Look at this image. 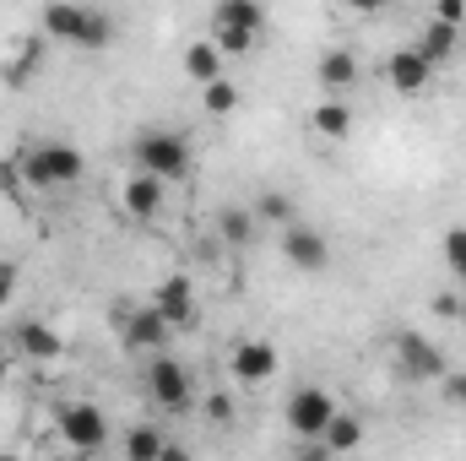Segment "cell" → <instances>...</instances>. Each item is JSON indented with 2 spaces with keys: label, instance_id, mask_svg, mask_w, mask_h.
<instances>
[{
  "label": "cell",
  "instance_id": "obj_11",
  "mask_svg": "<svg viewBox=\"0 0 466 461\" xmlns=\"http://www.w3.org/2000/svg\"><path fill=\"white\" fill-rule=\"evenodd\" d=\"M233 380H238V385H266V380H277V347L266 343V337L233 343Z\"/></svg>",
  "mask_w": 466,
  "mask_h": 461
},
{
  "label": "cell",
  "instance_id": "obj_33",
  "mask_svg": "<svg viewBox=\"0 0 466 461\" xmlns=\"http://www.w3.org/2000/svg\"><path fill=\"white\" fill-rule=\"evenodd\" d=\"M293 461H337V456H331V451H326L320 440H304V446L293 451Z\"/></svg>",
  "mask_w": 466,
  "mask_h": 461
},
{
  "label": "cell",
  "instance_id": "obj_4",
  "mask_svg": "<svg viewBox=\"0 0 466 461\" xmlns=\"http://www.w3.org/2000/svg\"><path fill=\"white\" fill-rule=\"evenodd\" d=\"M141 391H147L163 413H190V402H196V374H190L179 358L157 353V358L147 364V374H141Z\"/></svg>",
  "mask_w": 466,
  "mask_h": 461
},
{
  "label": "cell",
  "instance_id": "obj_10",
  "mask_svg": "<svg viewBox=\"0 0 466 461\" xmlns=\"http://www.w3.org/2000/svg\"><path fill=\"white\" fill-rule=\"evenodd\" d=\"M282 261H288L293 271H326V266H331V239L320 229L293 223V229H282Z\"/></svg>",
  "mask_w": 466,
  "mask_h": 461
},
{
  "label": "cell",
  "instance_id": "obj_2",
  "mask_svg": "<svg viewBox=\"0 0 466 461\" xmlns=\"http://www.w3.org/2000/svg\"><path fill=\"white\" fill-rule=\"evenodd\" d=\"M130 152H136V174H152V179H163V185L185 179V174H190V163H196V147H190L179 130H163V125L141 130Z\"/></svg>",
  "mask_w": 466,
  "mask_h": 461
},
{
  "label": "cell",
  "instance_id": "obj_3",
  "mask_svg": "<svg viewBox=\"0 0 466 461\" xmlns=\"http://www.w3.org/2000/svg\"><path fill=\"white\" fill-rule=\"evenodd\" d=\"M16 163H22V185H33V190H60V185H76L87 174V158L71 141H38Z\"/></svg>",
  "mask_w": 466,
  "mask_h": 461
},
{
  "label": "cell",
  "instance_id": "obj_21",
  "mask_svg": "<svg viewBox=\"0 0 466 461\" xmlns=\"http://www.w3.org/2000/svg\"><path fill=\"white\" fill-rule=\"evenodd\" d=\"M168 451V435L157 429V424H136V429H125V461H157Z\"/></svg>",
  "mask_w": 466,
  "mask_h": 461
},
{
  "label": "cell",
  "instance_id": "obj_15",
  "mask_svg": "<svg viewBox=\"0 0 466 461\" xmlns=\"http://www.w3.org/2000/svg\"><path fill=\"white\" fill-rule=\"evenodd\" d=\"M119 201H125V212H130L136 223H152V218L163 212V179H152V174H130Z\"/></svg>",
  "mask_w": 466,
  "mask_h": 461
},
{
  "label": "cell",
  "instance_id": "obj_9",
  "mask_svg": "<svg viewBox=\"0 0 466 461\" xmlns=\"http://www.w3.org/2000/svg\"><path fill=\"white\" fill-rule=\"evenodd\" d=\"M147 304H152L174 332H190V326L201 321V310H196V288H190V277H185V271L163 277V282H157V293H152Z\"/></svg>",
  "mask_w": 466,
  "mask_h": 461
},
{
  "label": "cell",
  "instance_id": "obj_32",
  "mask_svg": "<svg viewBox=\"0 0 466 461\" xmlns=\"http://www.w3.org/2000/svg\"><path fill=\"white\" fill-rule=\"evenodd\" d=\"M22 185V163L16 158H0V190H16Z\"/></svg>",
  "mask_w": 466,
  "mask_h": 461
},
{
  "label": "cell",
  "instance_id": "obj_7",
  "mask_svg": "<svg viewBox=\"0 0 466 461\" xmlns=\"http://www.w3.org/2000/svg\"><path fill=\"white\" fill-rule=\"evenodd\" d=\"M396 369L407 374V380H445L451 374V364H445V347L434 343V337H423V332H396Z\"/></svg>",
  "mask_w": 466,
  "mask_h": 461
},
{
  "label": "cell",
  "instance_id": "obj_26",
  "mask_svg": "<svg viewBox=\"0 0 466 461\" xmlns=\"http://www.w3.org/2000/svg\"><path fill=\"white\" fill-rule=\"evenodd\" d=\"M429 310H434L440 321H461V315H466V299H461V293H451V288H440V293L429 299Z\"/></svg>",
  "mask_w": 466,
  "mask_h": 461
},
{
  "label": "cell",
  "instance_id": "obj_1",
  "mask_svg": "<svg viewBox=\"0 0 466 461\" xmlns=\"http://www.w3.org/2000/svg\"><path fill=\"white\" fill-rule=\"evenodd\" d=\"M38 27H44V38L71 44V49H109L119 33V22L98 5H44Z\"/></svg>",
  "mask_w": 466,
  "mask_h": 461
},
{
  "label": "cell",
  "instance_id": "obj_30",
  "mask_svg": "<svg viewBox=\"0 0 466 461\" xmlns=\"http://www.w3.org/2000/svg\"><path fill=\"white\" fill-rule=\"evenodd\" d=\"M16 282H22V271H16V261H0V310L16 299Z\"/></svg>",
  "mask_w": 466,
  "mask_h": 461
},
{
  "label": "cell",
  "instance_id": "obj_22",
  "mask_svg": "<svg viewBox=\"0 0 466 461\" xmlns=\"http://www.w3.org/2000/svg\"><path fill=\"white\" fill-rule=\"evenodd\" d=\"M309 125H315L320 136L342 141V136H352V109L342 104V98H320V104H315V115H309Z\"/></svg>",
  "mask_w": 466,
  "mask_h": 461
},
{
  "label": "cell",
  "instance_id": "obj_29",
  "mask_svg": "<svg viewBox=\"0 0 466 461\" xmlns=\"http://www.w3.org/2000/svg\"><path fill=\"white\" fill-rule=\"evenodd\" d=\"M233 413H238V407H233L228 391H212V396H207V418H212V424H233Z\"/></svg>",
  "mask_w": 466,
  "mask_h": 461
},
{
  "label": "cell",
  "instance_id": "obj_14",
  "mask_svg": "<svg viewBox=\"0 0 466 461\" xmlns=\"http://www.w3.org/2000/svg\"><path fill=\"white\" fill-rule=\"evenodd\" d=\"M212 27L218 33H238V38H260L266 33V5H255V0H223L212 11Z\"/></svg>",
  "mask_w": 466,
  "mask_h": 461
},
{
  "label": "cell",
  "instance_id": "obj_31",
  "mask_svg": "<svg viewBox=\"0 0 466 461\" xmlns=\"http://www.w3.org/2000/svg\"><path fill=\"white\" fill-rule=\"evenodd\" d=\"M434 22H445V27H461V22H466V5H461V0H440V5H434Z\"/></svg>",
  "mask_w": 466,
  "mask_h": 461
},
{
  "label": "cell",
  "instance_id": "obj_23",
  "mask_svg": "<svg viewBox=\"0 0 466 461\" xmlns=\"http://www.w3.org/2000/svg\"><path fill=\"white\" fill-rule=\"evenodd\" d=\"M218 239L233 244V250H244V244L255 239V212H249V207H223V212H218Z\"/></svg>",
  "mask_w": 466,
  "mask_h": 461
},
{
  "label": "cell",
  "instance_id": "obj_6",
  "mask_svg": "<svg viewBox=\"0 0 466 461\" xmlns=\"http://www.w3.org/2000/svg\"><path fill=\"white\" fill-rule=\"evenodd\" d=\"M119 343H125V353H152L157 358L174 343V326L152 304H119Z\"/></svg>",
  "mask_w": 466,
  "mask_h": 461
},
{
  "label": "cell",
  "instance_id": "obj_28",
  "mask_svg": "<svg viewBox=\"0 0 466 461\" xmlns=\"http://www.w3.org/2000/svg\"><path fill=\"white\" fill-rule=\"evenodd\" d=\"M440 396H445L451 407H461V413H466V369H451V374L440 380Z\"/></svg>",
  "mask_w": 466,
  "mask_h": 461
},
{
  "label": "cell",
  "instance_id": "obj_13",
  "mask_svg": "<svg viewBox=\"0 0 466 461\" xmlns=\"http://www.w3.org/2000/svg\"><path fill=\"white\" fill-rule=\"evenodd\" d=\"M11 347H16L22 358H33V364H55V358L66 353V337H60L49 321H16Z\"/></svg>",
  "mask_w": 466,
  "mask_h": 461
},
{
  "label": "cell",
  "instance_id": "obj_5",
  "mask_svg": "<svg viewBox=\"0 0 466 461\" xmlns=\"http://www.w3.org/2000/svg\"><path fill=\"white\" fill-rule=\"evenodd\" d=\"M337 413H342V407H337V396H331L326 385H299V391L288 396V413H282V418H288L293 440L304 446V440H320Z\"/></svg>",
  "mask_w": 466,
  "mask_h": 461
},
{
  "label": "cell",
  "instance_id": "obj_20",
  "mask_svg": "<svg viewBox=\"0 0 466 461\" xmlns=\"http://www.w3.org/2000/svg\"><path fill=\"white\" fill-rule=\"evenodd\" d=\"M185 77L201 82V87L223 82V55H218V44H190V49H185Z\"/></svg>",
  "mask_w": 466,
  "mask_h": 461
},
{
  "label": "cell",
  "instance_id": "obj_24",
  "mask_svg": "<svg viewBox=\"0 0 466 461\" xmlns=\"http://www.w3.org/2000/svg\"><path fill=\"white\" fill-rule=\"evenodd\" d=\"M44 49H49V38H44V33H38V38H22V55H16V60H5V82H11V87H27V77L38 71Z\"/></svg>",
  "mask_w": 466,
  "mask_h": 461
},
{
  "label": "cell",
  "instance_id": "obj_27",
  "mask_svg": "<svg viewBox=\"0 0 466 461\" xmlns=\"http://www.w3.org/2000/svg\"><path fill=\"white\" fill-rule=\"evenodd\" d=\"M445 261H451V271L466 282V229H451V233H445Z\"/></svg>",
  "mask_w": 466,
  "mask_h": 461
},
{
  "label": "cell",
  "instance_id": "obj_34",
  "mask_svg": "<svg viewBox=\"0 0 466 461\" xmlns=\"http://www.w3.org/2000/svg\"><path fill=\"white\" fill-rule=\"evenodd\" d=\"M157 461H196V456H190L185 446H168V451H163V456H157Z\"/></svg>",
  "mask_w": 466,
  "mask_h": 461
},
{
  "label": "cell",
  "instance_id": "obj_19",
  "mask_svg": "<svg viewBox=\"0 0 466 461\" xmlns=\"http://www.w3.org/2000/svg\"><path fill=\"white\" fill-rule=\"evenodd\" d=\"M249 212H255V223H277V229H293L299 223V201L288 190H260Z\"/></svg>",
  "mask_w": 466,
  "mask_h": 461
},
{
  "label": "cell",
  "instance_id": "obj_37",
  "mask_svg": "<svg viewBox=\"0 0 466 461\" xmlns=\"http://www.w3.org/2000/svg\"><path fill=\"white\" fill-rule=\"evenodd\" d=\"M461 321H466V315H461Z\"/></svg>",
  "mask_w": 466,
  "mask_h": 461
},
{
  "label": "cell",
  "instance_id": "obj_36",
  "mask_svg": "<svg viewBox=\"0 0 466 461\" xmlns=\"http://www.w3.org/2000/svg\"><path fill=\"white\" fill-rule=\"evenodd\" d=\"M0 461H22V456H0Z\"/></svg>",
  "mask_w": 466,
  "mask_h": 461
},
{
  "label": "cell",
  "instance_id": "obj_17",
  "mask_svg": "<svg viewBox=\"0 0 466 461\" xmlns=\"http://www.w3.org/2000/svg\"><path fill=\"white\" fill-rule=\"evenodd\" d=\"M456 44H461V27H445V22H434V16H429V27L418 33V44H412V49H418V55L440 71V66L456 55Z\"/></svg>",
  "mask_w": 466,
  "mask_h": 461
},
{
  "label": "cell",
  "instance_id": "obj_8",
  "mask_svg": "<svg viewBox=\"0 0 466 461\" xmlns=\"http://www.w3.org/2000/svg\"><path fill=\"white\" fill-rule=\"evenodd\" d=\"M55 429H60V440H66L71 451H98V446L109 440V418H104V407H93V402H66V407L55 413Z\"/></svg>",
  "mask_w": 466,
  "mask_h": 461
},
{
  "label": "cell",
  "instance_id": "obj_16",
  "mask_svg": "<svg viewBox=\"0 0 466 461\" xmlns=\"http://www.w3.org/2000/svg\"><path fill=\"white\" fill-rule=\"evenodd\" d=\"M315 82H320L331 98H342L348 87H358V60H352V49H326V55L315 60Z\"/></svg>",
  "mask_w": 466,
  "mask_h": 461
},
{
  "label": "cell",
  "instance_id": "obj_35",
  "mask_svg": "<svg viewBox=\"0 0 466 461\" xmlns=\"http://www.w3.org/2000/svg\"><path fill=\"white\" fill-rule=\"evenodd\" d=\"M11 374V347H0V380Z\"/></svg>",
  "mask_w": 466,
  "mask_h": 461
},
{
  "label": "cell",
  "instance_id": "obj_12",
  "mask_svg": "<svg viewBox=\"0 0 466 461\" xmlns=\"http://www.w3.org/2000/svg\"><path fill=\"white\" fill-rule=\"evenodd\" d=\"M385 77H390V87H396L401 98H423V93H429V82H434V66L407 44V49H396V55L385 60Z\"/></svg>",
  "mask_w": 466,
  "mask_h": 461
},
{
  "label": "cell",
  "instance_id": "obj_25",
  "mask_svg": "<svg viewBox=\"0 0 466 461\" xmlns=\"http://www.w3.org/2000/svg\"><path fill=\"white\" fill-rule=\"evenodd\" d=\"M201 104H207V115H233V109H238V87L223 77V82H212V87L201 93Z\"/></svg>",
  "mask_w": 466,
  "mask_h": 461
},
{
  "label": "cell",
  "instance_id": "obj_18",
  "mask_svg": "<svg viewBox=\"0 0 466 461\" xmlns=\"http://www.w3.org/2000/svg\"><path fill=\"white\" fill-rule=\"evenodd\" d=\"M363 435H369V429H363V418H358V413H337V418H331V429L320 435V446H326L331 456H352V451H363Z\"/></svg>",
  "mask_w": 466,
  "mask_h": 461
}]
</instances>
